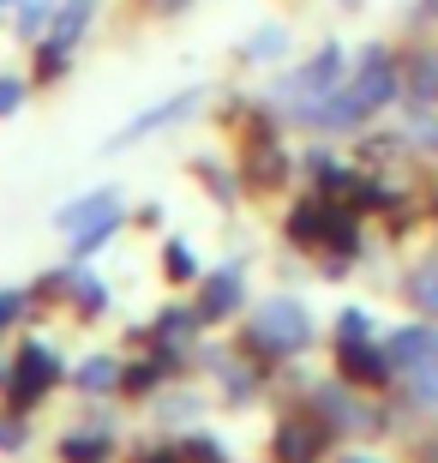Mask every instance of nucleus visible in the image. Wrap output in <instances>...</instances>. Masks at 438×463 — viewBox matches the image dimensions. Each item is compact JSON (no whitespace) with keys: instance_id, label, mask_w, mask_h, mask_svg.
Segmentation results:
<instances>
[{"instance_id":"1","label":"nucleus","mask_w":438,"mask_h":463,"mask_svg":"<svg viewBox=\"0 0 438 463\" xmlns=\"http://www.w3.org/2000/svg\"><path fill=\"white\" fill-rule=\"evenodd\" d=\"M312 337H319V319H312V307L301 295H265V301L247 307V326H240V349L258 355L265 367L301 361L312 349Z\"/></svg>"},{"instance_id":"2","label":"nucleus","mask_w":438,"mask_h":463,"mask_svg":"<svg viewBox=\"0 0 438 463\" xmlns=\"http://www.w3.org/2000/svg\"><path fill=\"white\" fill-rule=\"evenodd\" d=\"M247 271H253V259H240V253L222 259V265H204V277L192 283V313L204 319V331L240 319V307H247Z\"/></svg>"},{"instance_id":"3","label":"nucleus","mask_w":438,"mask_h":463,"mask_svg":"<svg viewBox=\"0 0 438 463\" xmlns=\"http://www.w3.org/2000/svg\"><path fill=\"white\" fill-rule=\"evenodd\" d=\"M378 337H385V331H378ZM378 337H337V349H331L337 379H349V385H360V392H390L396 373H390V355H385Z\"/></svg>"},{"instance_id":"4","label":"nucleus","mask_w":438,"mask_h":463,"mask_svg":"<svg viewBox=\"0 0 438 463\" xmlns=\"http://www.w3.org/2000/svg\"><path fill=\"white\" fill-rule=\"evenodd\" d=\"M61 385V355L49 344H24L6 367V392H13V410H36L42 397Z\"/></svg>"},{"instance_id":"5","label":"nucleus","mask_w":438,"mask_h":463,"mask_svg":"<svg viewBox=\"0 0 438 463\" xmlns=\"http://www.w3.org/2000/svg\"><path fill=\"white\" fill-rule=\"evenodd\" d=\"M204 103H210V90H204V85H186V90H174V97H163L156 109H144V115H133V120H126V127L115 133V145H138V138H151V133H169V127L192 120Z\"/></svg>"},{"instance_id":"6","label":"nucleus","mask_w":438,"mask_h":463,"mask_svg":"<svg viewBox=\"0 0 438 463\" xmlns=\"http://www.w3.org/2000/svg\"><path fill=\"white\" fill-rule=\"evenodd\" d=\"M378 344H385L390 373H396V379L415 373V367H433V361H438V319H421V313H415L408 326H390Z\"/></svg>"},{"instance_id":"7","label":"nucleus","mask_w":438,"mask_h":463,"mask_svg":"<svg viewBox=\"0 0 438 463\" xmlns=\"http://www.w3.org/2000/svg\"><path fill=\"white\" fill-rule=\"evenodd\" d=\"M331 439H337V433L324 428L319 415H301V421L288 415L283 428H276V439H270V446H276L270 458H276V463H312V458H319L324 446H331Z\"/></svg>"},{"instance_id":"8","label":"nucleus","mask_w":438,"mask_h":463,"mask_svg":"<svg viewBox=\"0 0 438 463\" xmlns=\"http://www.w3.org/2000/svg\"><path fill=\"white\" fill-rule=\"evenodd\" d=\"M240 61H247V67H288V61H294V31H288L283 18L253 24V31L240 36Z\"/></svg>"},{"instance_id":"9","label":"nucleus","mask_w":438,"mask_h":463,"mask_svg":"<svg viewBox=\"0 0 438 463\" xmlns=\"http://www.w3.org/2000/svg\"><path fill=\"white\" fill-rule=\"evenodd\" d=\"M403 109H438V43L403 61Z\"/></svg>"},{"instance_id":"10","label":"nucleus","mask_w":438,"mask_h":463,"mask_svg":"<svg viewBox=\"0 0 438 463\" xmlns=\"http://www.w3.org/2000/svg\"><path fill=\"white\" fill-rule=\"evenodd\" d=\"M396 289H403V301H408L415 313H421V319H438V247H433V253H421L415 265H408Z\"/></svg>"},{"instance_id":"11","label":"nucleus","mask_w":438,"mask_h":463,"mask_svg":"<svg viewBox=\"0 0 438 463\" xmlns=\"http://www.w3.org/2000/svg\"><path fill=\"white\" fill-rule=\"evenodd\" d=\"M120 379H126V361L120 355H85L79 361V373H72V385H79V392L85 397H120Z\"/></svg>"},{"instance_id":"12","label":"nucleus","mask_w":438,"mask_h":463,"mask_svg":"<svg viewBox=\"0 0 438 463\" xmlns=\"http://www.w3.org/2000/svg\"><path fill=\"white\" fill-rule=\"evenodd\" d=\"M199 415H204V397L192 385H163L151 397V421H163V428H192Z\"/></svg>"},{"instance_id":"13","label":"nucleus","mask_w":438,"mask_h":463,"mask_svg":"<svg viewBox=\"0 0 438 463\" xmlns=\"http://www.w3.org/2000/svg\"><path fill=\"white\" fill-rule=\"evenodd\" d=\"M115 205H120V187H97V193H85V199H72L67 211H54V229H61V235H79V229H90L97 217H108Z\"/></svg>"},{"instance_id":"14","label":"nucleus","mask_w":438,"mask_h":463,"mask_svg":"<svg viewBox=\"0 0 438 463\" xmlns=\"http://www.w3.org/2000/svg\"><path fill=\"white\" fill-rule=\"evenodd\" d=\"M163 277H169L174 289H192V283L204 277V265H199V253H192V241H186V235L163 241Z\"/></svg>"},{"instance_id":"15","label":"nucleus","mask_w":438,"mask_h":463,"mask_svg":"<svg viewBox=\"0 0 438 463\" xmlns=\"http://www.w3.org/2000/svg\"><path fill=\"white\" fill-rule=\"evenodd\" d=\"M396 392H403V403L415 415H438V361H433V367L403 373V379H396Z\"/></svg>"},{"instance_id":"16","label":"nucleus","mask_w":438,"mask_h":463,"mask_svg":"<svg viewBox=\"0 0 438 463\" xmlns=\"http://www.w3.org/2000/svg\"><path fill=\"white\" fill-rule=\"evenodd\" d=\"M120 229H126V205H115L108 217H97L90 229H79V235H67V241H72V253H67V259H90L97 247H108V241H115Z\"/></svg>"},{"instance_id":"17","label":"nucleus","mask_w":438,"mask_h":463,"mask_svg":"<svg viewBox=\"0 0 438 463\" xmlns=\"http://www.w3.org/2000/svg\"><path fill=\"white\" fill-rule=\"evenodd\" d=\"M115 439L108 433H67L61 439V463H108Z\"/></svg>"},{"instance_id":"18","label":"nucleus","mask_w":438,"mask_h":463,"mask_svg":"<svg viewBox=\"0 0 438 463\" xmlns=\"http://www.w3.org/2000/svg\"><path fill=\"white\" fill-rule=\"evenodd\" d=\"M54 6H61V0H18V36H24V43H31V36H49Z\"/></svg>"},{"instance_id":"19","label":"nucleus","mask_w":438,"mask_h":463,"mask_svg":"<svg viewBox=\"0 0 438 463\" xmlns=\"http://www.w3.org/2000/svg\"><path fill=\"white\" fill-rule=\"evenodd\" d=\"M181 451H186V463H235L228 451H222V439H217V433H199V428H192V433H181Z\"/></svg>"},{"instance_id":"20","label":"nucleus","mask_w":438,"mask_h":463,"mask_svg":"<svg viewBox=\"0 0 438 463\" xmlns=\"http://www.w3.org/2000/svg\"><path fill=\"white\" fill-rule=\"evenodd\" d=\"M337 337H378V319L360 301H349V307H337Z\"/></svg>"},{"instance_id":"21","label":"nucleus","mask_w":438,"mask_h":463,"mask_svg":"<svg viewBox=\"0 0 438 463\" xmlns=\"http://www.w3.org/2000/svg\"><path fill=\"white\" fill-rule=\"evenodd\" d=\"M24 97H31V85H24V79H0V120L18 115V109H24Z\"/></svg>"},{"instance_id":"22","label":"nucleus","mask_w":438,"mask_h":463,"mask_svg":"<svg viewBox=\"0 0 438 463\" xmlns=\"http://www.w3.org/2000/svg\"><path fill=\"white\" fill-rule=\"evenodd\" d=\"M0 451H24V415H0Z\"/></svg>"},{"instance_id":"23","label":"nucleus","mask_w":438,"mask_h":463,"mask_svg":"<svg viewBox=\"0 0 438 463\" xmlns=\"http://www.w3.org/2000/svg\"><path fill=\"white\" fill-rule=\"evenodd\" d=\"M24 301H31L24 289H0V331L13 326V319H24Z\"/></svg>"},{"instance_id":"24","label":"nucleus","mask_w":438,"mask_h":463,"mask_svg":"<svg viewBox=\"0 0 438 463\" xmlns=\"http://www.w3.org/2000/svg\"><path fill=\"white\" fill-rule=\"evenodd\" d=\"M144 6H151L156 18H186L192 13V0H144Z\"/></svg>"},{"instance_id":"25","label":"nucleus","mask_w":438,"mask_h":463,"mask_svg":"<svg viewBox=\"0 0 438 463\" xmlns=\"http://www.w3.org/2000/svg\"><path fill=\"white\" fill-rule=\"evenodd\" d=\"M331 463H390V458H378V451H337Z\"/></svg>"},{"instance_id":"26","label":"nucleus","mask_w":438,"mask_h":463,"mask_svg":"<svg viewBox=\"0 0 438 463\" xmlns=\"http://www.w3.org/2000/svg\"><path fill=\"white\" fill-rule=\"evenodd\" d=\"M337 6H342V13H367L372 0H337Z\"/></svg>"},{"instance_id":"27","label":"nucleus","mask_w":438,"mask_h":463,"mask_svg":"<svg viewBox=\"0 0 438 463\" xmlns=\"http://www.w3.org/2000/svg\"><path fill=\"white\" fill-rule=\"evenodd\" d=\"M433 223H438V193H433Z\"/></svg>"}]
</instances>
